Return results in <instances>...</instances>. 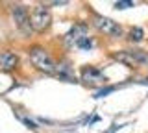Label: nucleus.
Listing matches in <instances>:
<instances>
[{"label":"nucleus","instance_id":"1","mask_svg":"<svg viewBox=\"0 0 148 133\" xmlns=\"http://www.w3.org/2000/svg\"><path fill=\"white\" fill-rule=\"evenodd\" d=\"M30 54V61L37 70L45 72V74H56L58 72V63L54 61V57L41 46H32L28 50Z\"/></svg>","mask_w":148,"mask_h":133},{"label":"nucleus","instance_id":"8","mask_svg":"<svg viewBox=\"0 0 148 133\" xmlns=\"http://www.w3.org/2000/svg\"><path fill=\"white\" fill-rule=\"evenodd\" d=\"M133 65H148V52L145 50H130Z\"/></svg>","mask_w":148,"mask_h":133},{"label":"nucleus","instance_id":"7","mask_svg":"<svg viewBox=\"0 0 148 133\" xmlns=\"http://www.w3.org/2000/svg\"><path fill=\"white\" fill-rule=\"evenodd\" d=\"M18 63V57L13 52H2L0 54V68L2 70H11Z\"/></svg>","mask_w":148,"mask_h":133},{"label":"nucleus","instance_id":"4","mask_svg":"<svg viewBox=\"0 0 148 133\" xmlns=\"http://www.w3.org/2000/svg\"><path fill=\"white\" fill-rule=\"evenodd\" d=\"M30 20H32V30L45 31L52 24V13H50V10L46 6H35L34 11H32Z\"/></svg>","mask_w":148,"mask_h":133},{"label":"nucleus","instance_id":"6","mask_svg":"<svg viewBox=\"0 0 148 133\" xmlns=\"http://www.w3.org/2000/svg\"><path fill=\"white\" fill-rule=\"evenodd\" d=\"M106 74L96 67H83L82 68V81H85L87 85H102L106 83Z\"/></svg>","mask_w":148,"mask_h":133},{"label":"nucleus","instance_id":"10","mask_svg":"<svg viewBox=\"0 0 148 133\" xmlns=\"http://www.w3.org/2000/svg\"><path fill=\"white\" fill-rule=\"evenodd\" d=\"M21 122L24 124L26 128H32V130H37V128H39V126H37V124H35L34 120H30V118H26V117H21Z\"/></svg>","mask_w":148,"mask_h":133},{"label":"nucleus","instance_id":"5","mask_svg":"<svg viewBox=\"0 0 148 133\" xmlns=\"http://www.w3.org/2000/svg\"><path fill=\"white\" fill-rule=\"evenodd\" d=\"M11 17H13V22H15V26L18 30L22 31L24 35H28L32 31V20H30V13L24 6H21V4H15V6H11Z\"/></svg>","mask_w":148,"mask_h":133},{"label":"nucleus","instance_id":"11","mask_svg":"<svg viewBox=\"0 0 148 133\" xmlns=\"http://www.w3.org/2000/svg\"><path fill=\"white\" fill-rule=\"evenodd\" d=\"M115 8L117 10H126V8H133V2H124V0H120V2H115Z\"/></svg>","mask_w":148,"mask_h":133},{"label":"nucleus","instance_id":"9","mask_svg":"<svg viewBox=\"0 0 148 133\" xmlns=\"http://www.w3.org/2000/svg\"><path fill=\"white\" fill-rule=\"evenodd\" d=\"M143 37H145L143 28H132V31H130V39H132L133 43H141Z\"/></svg>","mask_w":148,"mask_h":133},{"label":"nucleus","instance_id":"2","mask_svg":"<svg viewBox=\"0 0 148 133\" xmlns=\"http://www.w3.org/2000/svg\"><path fill=\"white\" fill-rule=\"evenodd\" d=\"M65 44L71 48H82V50H89L92 48V39H89V35H87V26L85 24H76L72 26L71 31H69L67 35H65Z\"/></svg>","mask_w":148,"mask_h":133},{"label":"nucleus","instance_id":"3","mask_svg":"<svg viewBox=\"0 0 148 133\" xmlns=\"http://www.w3.org/2000/svg\"><path fill=\"white\" fill-rule=\"evenodd\" d=\"M92 26L104 35H109V37H120L122 35V26L104 15H92Z\"/></svg>","mask_w":148,"mask_h":133},{"label":"nucleus","instance_id":"12","mask_svg":"<svg viewBox=\"0 0 148 133\" xmlns=\"http://www.w3.org/2000/svg\"><path fill=\"white\" fill-rule=\"evenodd\" d=\"M113 91H115V87H108V89H102V91H98V93H95V98H104L106 94L113 93Z\"/></svg>","mask_w":148,"mask_h":133}]
</instances>
